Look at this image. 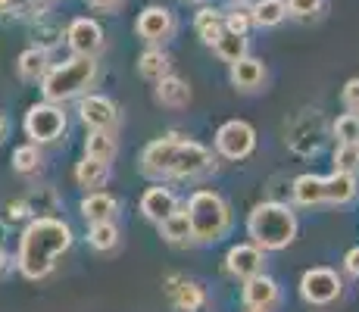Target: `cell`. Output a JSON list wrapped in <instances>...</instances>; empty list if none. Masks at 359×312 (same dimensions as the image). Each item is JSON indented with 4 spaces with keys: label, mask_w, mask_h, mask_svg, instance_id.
I'll return each mask as SVG.
<instances>
[{
    "label": "cell",
    "mask_w": 359,
    "mask_h": 312,
    "mask_svg": "<svg viewBox=\"0 0 359 312\" xmlns=\"http://www.w3.org/2000/svg\"><path fill=\"white\" fill-rule=\"evenodd\" d=\"M75 231L72 225L57 216H34L19 234L16 272L29 281H44L53 275L60 259L72 250Z\"/></svg>",
    "instance_id": "obj_1"
},
{
    "label": "cell",
    "mask_w": 359,
    "mask_h": 312,
    "mask_svg": "<svg viewBox=\"0 0 359 312\" xmlns=\"http://www.w3.org/2000/svg\"><path fill=\"white\" fill-rule=\"evenodd\" d=\"M300 234V222L291 203L285 200H262L247 212V238L266 253L287 250Z\"/></svg>",
    "instance_id": "obj_2"
},
{
    "label": "cell",
    "mask_w": 359,
    "mask_h": 312,
    "mask_svg": "<svg viewBox=\"0 0 359 312\" xmlns=\"http://www.w3.org/2000/svg\"><path fill=\"white\" fill-rule=\"evenodd\" d=\"M100 79V60L97 57H69L63 62H53L47 75L41 79V97L53 103H72L79 97L91 94V88Z\"/></svg>",
    "instance_id": "obj_3"
},
{
    "label": "cell",
    "mask_w": 359,
    "mask_h": 312,
    "mask_svg": "<svg viewBox=\"0 0 359 312\" xmlns=\"http://www.w3.org/2000/svg\"><path fill=\"white\" fill-rule=\"evenodd\" d=\"M184 210H188L191 228H194V244H219L231 234V206L219 191L200 187L184 200Z\"/></svg>",
    "instance_id": "obj_4"
},
{
    "label": "cell",
    "mask_w": 359,
    "mask_h": 312,
    "mask_svg": "<svg viewBox=\"0 0 359 312\" xmlns=\"http://www.w3.org/2000/svg\"><path fill=\"white\" fill-rule=\"evenodd\" d=\"M69 128V116L63 109V103H53V100H44L41 97L38 103H32L29 109H25V119H22V131L25 137L34 144H57L60 137L66 135Z\"/></svg>",
    "instance_id": "obj_5"
},
{
    "label": "cell",
    "mask_w": 359,
    "mask_h": 312,
    "mask_svg": "<svg viewBox=\"0 0 359 312\" xmlns=\"http://www.w3.org/2000/svg\"><path fill=\"white\" fill-rule=\"evenodd\" d=\"M188 135L182 131H165L163 137H154L144 144L141 156H137V172L147 182H172V165H175V150Z\"/></svg>",
    "instance_id": "obj_6"
},
{
    "label": "cell",
    "mask_w": 359,
    "mask_h": 312,
    "mask_svg": "<svg viewBox=\"0 0 359 312\" xmlns=\"http://www.w3.org/2000/svg\"><path fill=\"white\" fill-rule=\"evenodd\" d=\"M297 294H300V300L306 303V306L325 309L344 297V278L328 266H313L300 275Z\"/></svg>",
    "instance_id": "obj_7"
},
{
    "label": "cell",
    "mask_w": 359,
    "mask_h": 312,
    "mask_svg": "<svg viewBox=\"0 0 359 312\" xmlns=\"http://www.w3.org/2000/svg\"><path fill=\"white\" fill-rule=\"evenodd\" d=\"M212 150H216V156L241 163V159L253 156V150H257V128L244 119L222 122L216 128V137H212Z\"/></svg>",
    "instance_id": "obj_8"
},
{
    "label": "cell",
    "mask_w": 359,
    "mask_h": 312,
    "mask_svg": "<svg viewBox=\"0 0 359 312\" xmlns=\"http://www.w3.org/2000/svg\"><path fill=\"white\" fill-rule=\"evenodd\" d=\"M216 172V150L184 137L175 150V165H172V182H200V178Z\"/></svg>",
    "instance_id": "obj_9"
},
{
    "label": "cell",
    "mask_w": 359,
    "mask_h": 312,
    "mask_svg": "<svg viewBox=\"0 0 359 312\" xmlns=\"http://www.w3.org/2000/svg\"><path fill=\"white\" fill-rule=\"evenodd\" d=\"M175 13L169 6H160V4H150L137 13V22H135V34L144 41V44H154V47H163L175 38Z\"/></svg>",
    "instance_id": "obj_10"
},
{
    "label": "cell",
    "mask_w": 359,
    "mask_h": 312,
    "mask_svg": "<svg viewBox=\"0 0 359 312\" xmlns=\"http://www.w3.org/2000/svg\"><path fill=\"white\" fill-rule=\"evenodd\" d=\"M66 44L75 57H97L107 47V34H103V25L97 19H88V16H79L69 22L66 29Z\"/></svg>",
    "instance_id": "obj_11"
},
{
    "label": "cell",
    "mask_w": 359,
    "mask_h": 312,
    "mask_svg": "<svg viewBox=\"0 0 359 312\" xmlns=\"http://www.w3.org/2000/svg\"><path fill=\"white\" fill-rule=\"evenodd\" d=\"M225 272H229L234 281L257 278V275L266 272V250L257 247L253 240L229 247V253H225Z\"/></svg>",
    "instance_id": "obj_12"
},
{
    "label": "cell",
    "mask_w": 359,
    "mask_h": 312,
    "mask_svg": "<svg viewBox=\"0 0 359 312\" xmlns=\"http://www.w3.org/2000/svg\"><path fill=\"white\" fill-rule=\"evenodd\" d=\"M75 113L85 128H116L119 125V107L113 103V97L107 94H85L75 100Z\"/></svg>",
    "instance_id": "obj_13"
},
{
    "label": "cell",
    "mask_w": 359,
    "mask_h": 312,
    "mask_svg": "<svg viewBox=\"0 0 359 312\" xmlns=\"http://www.w3.org/2000/svg\"><path fill=\"white\" fill-rule=\"evenodd\" d=\"M178 206H182V200H178V194L172 187H165V182H154V187H147L141 194V216L147 222H154V225L169 219Z\"/></svg>",
    "instance_id": "obj_14"
},
{
    "label": "cell",
    "mask_w": 359,
    "mask_h": 312,
    "mask_svg": "<svg viewBox=\"0 0 359 312\" xmlns=\"http://www.w3.org/2000/svg\"><path fill=\"white\" fill-rule=\"evenodd\" d=\"M165 294H169L175 312H203V306H206V287L200 281L172 275V278L165 281Z\"/></svg>",
    "instance_id": "obj_15"
},
{
    "label": "cell",
    "mask_w": 359,
    "mask_h": 312,
    "mask_svg": "<svg viewBox=\"0 0 359 312\" xmlns=\"http://www.w3.org/2000/svg\"><path fill=\"white\" fill-rule=\"evenodd\" d=\"M281 297V287L272 275H257L250 281H241V303L247 309H272Z\"/></svg>",
    "instance_id": "obj_16"
},
{
    "label": "cell",
    "mask_w": 359,
    "mask_h": 312,
    "mask_svg": "<svg viewBox=\"0 0 359 312\" xmlns=\"http://www.w3.org/2000/svg\"><path fill=\"white\" fill-rule=\"evenodd\" d=\"M266 62L257 60V57H244L238 62H231L229 66V79L234 85V91L241 94H257L262 91V85H266Z\"/></svg>",
    "instance_id": "obj_17"
},
{
    "label": "cell",
    "mask_w": 359,
    "mask_h": 312,
    "mask_svg": "<svg viewBox=\"0 0 359 312\" xmlns=\"http://www.w3.org/2000/svg\"><path fill=\"white\" fill-rule=\"evenodd\" d=\"M113 178V163L109 159H97V156H81L75 163V184L81 191H100L103 184Z\"/></svg>",
    "instance_id": "obj_18"
},
{
    "label": "cell",
    "mask_w": 359,
    "mask_h": 312,
    "mask_svg": "<svg viewBox=\"0 0 359 312\" xmlns=\"http://www.w3.org/2000/svg\"><path fill=\"white\" fill-rule=\"evenodd\" d=\"M291 200L294 206L303 210H313V206L325 203V175H316V172H303L291 182Z\"/></svg>",
    "instance_id": "obj_19"
},
{
    "label": "cell",
    "mask_w": 359,
    "mask_h": 312,
    "mask_svg": "<svg viewBox=\"0 0 359 312\" xmlns=\"http://www.w3.org/2000/svg\"><path fill=\"white\" fill-rule=\"evenodd\" d=\"M154 97H156V103L165 109H184L191 103V85L182 79V75H175V72H169V75H163L160 81H154Z\"/></svg>",
    "instance_id": "obj_20"
},
{
    "label": "cell",
    "mask_w": 359,
    "mask_h": 312,
    "mask_svg": "<svg viewBox=\"0 0 359 312\" xmlns=\"http://www.w3.org/2000/svg\"><path fill=\"white\" fill-rule=\"evenodd\" d=\"M50 66H53V62H50V50H47V47H41V44L25 47V50L19 53V60H16L19 79L29 81V85H41V79L47 75V69H50Z\"/></svg>",
    "instance_id": "obj_21"
},
{
    "label": "cell",
    "mask_w": 359,
    "mask_h": 312,
    "mask_svg": "<svg viewBox=\"0 0 359 312\" xmlns=\"http://www.w3.org/2000/svg\"><path fill=\"white\" fill-rule=\"evenodd\" d=\"M79 212L81 219L91 225V222H107V219H116L119 216V200L107 191H88L79 203Z\"/></svg>",
    "instance_id": "obj_22"
},
{
    "label": "cell",
    "mask_w": 359,
    "mask_h": 312,
    "mask_svg": "<svg viewBox=\"0 0 359 312\" xmlns=\"http://www.w3.org/2000/svg\"><path fill=\"white\" fill-rule=\"evenodd\" d=\"M156 231H160V238L172 247L194 244V228H191V216H188V210H184V203L178 206L169 219H163L160 225H156Z\"/></svg>",
    "instance_id": "obj_23"
},
{
    "label": "cell",
    "mask_w": 359,
    "mask_h": 312,
    "mask_svg": "<svg viewBox=\"0 0 359 312\" xmlns=\"http://www.w3.org/2000/svg\"><path fill=\"white\" fill-rule=\"evenodd\" d=\"M359 197V178L353 172H331L325 175V203L328 206H347Z\"/></svg>",
    "instance_id": "obj_24"
},
{
    "label": "cell",
    "mask_w": 359,
    "mask_h": 312,
    "mask_svg": "<svg viewBox=\"0 0 359 312\" xmlns=\"http://www.w3.org/2000/svg\"><path fill=\"white\" fill-rule=\"evenodd\" d=\"M194 32L206 47H212L225 32V10H219V6H200L194 13Z\"/></svg>",
    "instance_id": "obj_25"
},
{
    "label": "cell",
    "mask_w": 359,
    "mask_h": 312,
    "mask_svg": "<svg viewBox=\"0 0 359 312\" xmlns=\"http://www.w3.org/2000/svg\"><path fill=\"white\" fill-rule=\"evenodd\" d=\"M172 72V57L165 53V47H154L150 44L147 50L137 57V75L147 81H160L163 75Z\"/></svg>",
    "instance_id": "obj_26"
},
{
    "label": "cell",
    "mask_w": 359,
    "mask_h": 312,
    "mask_svg": "<svg viewBox=\"0 0 359 312\" xmlns=\"http://www.w3.org/2000/svg\"><path fill=\"white\" fill-rule=\"evenodd\" d=\"M119 154V144H116V128H88L85 135V156H97L113 163Z\"/></svg>",
    "instance_id": "obj_27"
},
{
    "label": "cell",
    "mask_w": 359,
    "mask_h": 312,
    "mask_svg": "<svg viewBox=\"0 0 359 312\" xmlns=\"http://www.w3.org/2000/svg\"><path fill=\"white\" fill-rule=\"evenodd\" d=\"M212 53H216L222 62H238V60H244V57H250V38L247 34H238V32H229L225 29L222 32V38L212 44Z\"/></svg>",
    "instance_id": "obj_28"
},
{
    "label": "cell",
    "mask_w": 359,
    "mask_h": 312,
    "mask_svg": "<svg viewBox=\"0 0 359 312\" xmlns=\"http://www.w3.org/2000/svg\"><path fill=\"white\" fill-rule=\"evenodd\" d=\"M287 13V0H253V25L257 29H278Z\"/></svg>",
    "instance_id": "obj_29"
},
{
    "label": "cell",
    "mask_w": 359,
    "mask_h": 312,
    "mask_svg": "<svg viewBox=\"0 0 359 312\" xmlns=\"http://www.w3.org/2000/svg\"><path fill=\"white\" fill-rule=\"evenodd\" d=\"M10 165H13V172L16 175H25V178H32V175H38L41 172V165H44V156H41V144H19L16 150H13V156H10Z\"/></svg>",
    "instance_id": "obj_30"
},
{
    "label": "cell",
    "mask_w": 359,
    "mask_h": 312,
    "mask_svg": "<svg viewBox=\"0 0 359 312\" xmlns=\"http://www.w3.org/2000/svg\"><path fill=\"white\" fill-rule=\"evenodd\" d=\"M88 247L97 250V253H109V250L119 247V225L116 219H107V222H91L88 225Z\"/></svg>",
    "instance_id": "obj_31"
},
{
    "label": "cell",
    "mask_w": 359,
    "mask_h": 312,
    "mask_svg": "<svg viewBox=\"0 0 359 312\" xmlns=\"http://www.w3.org/2000/svg\"><path fill=\"white\" fill-rule=\"evenodd\" d=\"M225 29L229 32H238V34H250L253 25V4L247 0H231L229 10H225Z\"/></svg>",
    "instance_id": "obj_32"
},
{
    "label": "cell",
    "mask_w": 359,
    "mask_h": 312,
    "mask_svg": "<svg viewBox=\"0 0 359 312\" xmlns=\"http://www.w3.org/2000/svg\"><path fill=\"white\" fill-rule=\"evenodd\" d=\"M331 135L337 144H359V113H341L331 122Z\"/></svg>",
    "instance_id": "obj_33"
},
{
    "label": "cell",
    "mask_w": 359,
    "mask_h": 312,
    "mask_svg": "<svg viewBox=\"0 0 359 312\" xmlns=\"http://www.w3.org/2000/svg\"><path fill=\"white\" fill-rule=\"evenodd\" d=\"M331 163H334L337 172H353V175H359V144H337Z\"/></svg>",
    "instance_id": "obj_34"
},
{
    "label": "cell",
    "mask_w": 359,
    "mask_h": 312,
    "mask_svg": "<svg viewBox=\"0 0 359 312\" xmlns=\"http://www.w3.org/2000/svg\"><path fill=\"white\" fill-rule=\"evenodd\" d=\"M325 10V0H287V13L294 19H316Z\"/></svg>",
    "instance_id": "obj_35"
},
{
    "label": "cell",
    "mask_w": 359,
    "mask_h": 312,
    "mask_svg": "<svg viewBox=\"0 0 359 312\" xmlns=\"http://www.w3.org/2000/svg\"><path fill=\"white\" fill-rule=\"evenodd\" d=\"M341 103H344V109H350V113H359V75L350 79V81H344Z\"/></svg>",
    "instance_id": "obj_36"
},
{
    "label": "cell",
    "mask_w": 359,
    "mask_h": 312,
    "mask_svg": "<svg viewBox=\"0 0 359 312\" xmlns=\"http://www.w3.org/2000/svg\"><path fill=\"white\" fill-rule=\"evenodd\" d=\"M344 272H347L350 278H359V247H350L347 253H344Z\"/></svg>",
    "instance_id": "obj_37"
},
{
    "label": "cell",
    "mask_w": 359,
    "mask_h": 312,
    "mask_svg": "<svg viewBox=\"0 0 359 312\" xmlns=\"http://www.w3.org/2000/svg\"><path fill=\"white\" fill-rule=\"evenodd\" d=\"M13 269H16V256H13L10 250L0 247V281H4L6 275H13Z\"/></svg>",
    "instance_id": "obj_38"
},
{
    "label": "cell",
    "mask_w": 359,
    "mask_h": 312,
    "mask_svg": "<svg viewBox=\"0 0 359 312\" xmlns=\"http://www.w3.org/2000/svg\"><path fill=\"white\" fill-rule=\"evenodd\" d=\"M88 6L97 10V13H113V10H119L122 6V0H88Z\"/></svg>",
    "instance_id": "obj_39"
},
{
    "label": "cell",
    "mask_w": 359,
    "mask_h": 312,
    "mask_svg": "<svg viewBox=\"0 0 359 312\" xmlns=\"http://www.w3.org/2000/svg\"><path fill=\"white\" fill-rule=\"evenodd\" d=\"M6 131H10V122H6V116L0 113V141H4V137H6Z\"/></svg>",
    "instance_id": "obj_40"
},
{
    "label": "cell",
    "mask_w": 359,
    "mask_h": 312,
    "mask_svg": "<svg viewBox=\"0 0 359 312\" xmlns=\"http://www.w3.org/2000/svg\"><path fill=\"white\" fill-rule=\"evenodd\" d=\"M16 10V0H0V13H10Z\"/></svg>",
    "instance_id": "obj_41"
},
{
    "label": "cell",
    "mask_w": 359,
    "mask_h": 312,
    "mask_svg": "<svg viewBox=\"0 0 359 312\" xmlns=\"http://www.w3.org/2000/svg\"><path fill=\"white\" fill-rule=\"evenodd\" d=\"M247 312H269V309H247Z\"/></svg>",
    "instance_id": "obj_42"
},
{
    "label": "cell",
    "mask_w": 359,
    "mask_h": 312,
    "mask_svg": "<svg viewBox=\"0 0 359 312\" xmlns=\"http://www.w3.org/2000/svg\"><path fill=\"white\" fill-rule=\"evenodd\" d=\"M188 4H200V0H188Z\"/></svg>",
    "instance_id": "obj_43"
}]
</instances>
